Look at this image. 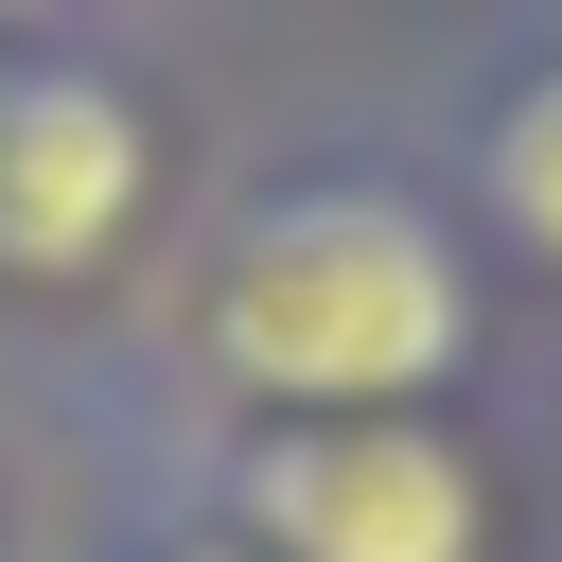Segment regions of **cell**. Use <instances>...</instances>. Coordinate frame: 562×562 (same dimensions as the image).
I'll return each mask as SVG.
<instances>
[{
    "label": "cell",
    "mask_w": 562,
    "mask_h": 562,
    "mask_svg": "<svg viewBox=\"0 0 562 562\" xmlns=\"http://www.w3.org/2000/svg\"><path fill=\"white\" fill-rule=\"evenodd\" d=\"M211 351L263 404H422L474 351V281H457L439 211H404L369 176H316V193H281V211L228 228Z\"/></svg>",
    "instance_id": "1"
},
{
    "label": "cell",
    "mask_w": 562,
    "mask_h": 562,
    "mask_svg": "<svg viewBox=\"0 0 562 562\" xmlns=\"http://www.w3.org/2000/svg\"><path fill=\"white\" fill-rule=\"evenodd\" d=\"M246 527H263V562H474L492 492L422 422H299L246 457Z\"/></svg>",
    "instance_id": "2"
},
{
    "label": "cell",
    "mask_w": 562,
    "mask_h": 562,
    "mask_svg": "<svg viewBox=\"0 0 562 562\" xmlns=\"http://www.w3.org/2000/svg\"><path fill=\"white\" fill-rule=\"evenodd\" d=\"M140 228V105L105 70H0V263L88 281Z\"/></svg>",
    "instance_id": "3"
},
{
    "label": "cell",
    "mask_w": 562,
    "mask_h": 562,
    "mask_svg": "<svg viewBox=\"0 0 562 562\" xmlns=\"http://www.w3.org/2000/svg\"><path fill=\"white\" fill-rule=\"evenodd\" d=\"M492 211H509L527 263H562V70H527L492 105Z\"/></svg>",
    "instance_id": "4"
},
{
    "label": "cell",
    "mask_w": 562,
    "mask_h": 562,
    "mask_svg": "<svg viewBox=\"0 0 562 562\" xmlns=\"http://www.w3.org/2000/svg\"><path fill=\"white\" fill-rule=\"evenodd\" d=\"M176 562H263V544H176Z\"/></svg>",
    "instance_id": "5"
}]
</instances>
